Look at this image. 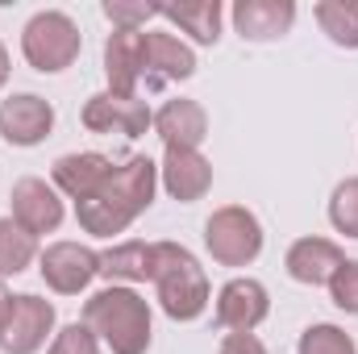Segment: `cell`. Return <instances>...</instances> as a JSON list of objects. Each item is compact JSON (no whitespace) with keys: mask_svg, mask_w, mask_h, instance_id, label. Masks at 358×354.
I'll return each mask as SVG.
<instances>
[{"mask_svg":"<svg viewBox=\"0 0 358 354\" xmlns=\"http://www.w3.org/2000/svg\"><path fill=\"white\" fill-rule=\"evenodd\" d=\"M155 192H159V163L146 159V155H129L125 163H113L108 179L88 200L76 204V221L92 238L125 234L155 204Z\"/></svg>","mask_w":358,"mask_h":354,"instance_id":"6da1fadb","label":"cell"},{"mask_svg":"<svg viewBox=\"0 0 358 354\" xmlns=\"http://www.w3.org/2000/svg\"><path fill=\"white\" fill-rule=\"evenodd\" d=\"M84 325L113 354H146L155 338V317L146 296L125 283H108L84 300Z\"/></svg>","mask_w":358,"mask_h":354,"instance_id":"7a4b0ae2","label":"cell"},{"mask_svg":"<svg viewBox=\"0 0 358 354\" xmlns=\"http://www.w3.org/2000/svg\"><path fill=\"white\" fill-rule=\"evenodd\" d=\"M150 283H155L159 309L171 321L204 317V309L213 300V288H208V275H204L200 259L179 242H155V279Z\"/></svg>","mask_w":358,"mask_h":354,"instance_id":"3957f363","label":"cell"},{"mask_svg":"<svg viewBox=\"0 0 358 354\" xmlns=\"http://www.w3.org/2000/svg\"><path fill=\"white\" fill-rule=\"evenodd\" d=\"M80 50H84V34H80L76 17L63 13V8H42V13H34V17L25 21V29H21V55H25V63H29L34 71H42V76L67 71V67L80 59Z\"/></svg>","mask_w":358,"mask_h":354,"instance_id":"277c9868","label":"cell"},{"mask_svg":"<svg viewBox=\"0 0 358 354\" xmlns=\"http://www.w3.org/2000/svg\"><path fill=\"white\" fill-rule=\"evenodd\" d=\"M204 246H208L213 263L250 267L263 255V221L246 204H221L204 221Z\"/></svg>","mask_w":358,"mask_h":354,"instance_id":"5b68a950","label":"cell"},{"mask_svg":"<svg viewBox=\"0 0 358 354\" xmlns=\"http://www.w3.org/2000/svg\"><path fill=\"white\" fill-rule=\"evenodd\" d=\"M38 271H42V279H46L50 292L80 296V292H88V283L100 275V250H92L84 242H50L38 255Z\"/></svg>","mask_w":358,"mask_h":354,"instance_id":"8992f818","label":"cell"},{"mask_svg":"<svg viewBox=\"0 0 358 354\" xmlns=\"http://www.w3.org/2000/svg\"><path fill=\"white\" fill-rule=\"evenodd\" d=\"M46 338H55V304L42 300V296H34V292L13 296L8 321L0 330V351L4 354H38L46 346Z\"/></svg>","mask_w":358,"mask_h":354,"instance_id":"52a82bcc","label":"cell"},{"mask_svg":"<svg viewBox=\"0 0 358 354\" xmlns=\"http://www.w3.org/2000/svg\"><path fill=\"white\" fill-rule=\"evenodd\" d=\"M80 121H84L88 134H125V138H142V134L155 125V108H150L142 96L125 100V96H113V92H96V96L84 100Z\"/></svg>","mask_w":358,"mask_h":354,"instance_id":"ba28073f","label":"cell"},{"mask_svg":"<svg viewBox=\"0 0 358 354\" xmlns=\"http://www.w3.org/2000/svg\"><path fill=\"white\" fill-rule=\"evenodd\" d=\"M55 134V104L38 92H13L0 100V138L8 146H42Z\"/></svg>","mask_w":358,"mask_h":354,"instance_id":"9c48e42d","label":"cell"},{"mask_svg":"<svg viewBox=\"0 0 358 354\" xmlns=\"http://www.w3.org/2000/svg\"><path fill=\"white\" fill-rule=\"evenodd\" d=\"M8 200H13V213H8V217H13L21 229H29L34 238L55 234V229L63 225V217H67L59 187H55V183H46V179H38V176L17 179Z\"/></svg>","mask_w":358,"mask_h":354,"instance_id":"30bf717a","label":"cell"},{"mask_svg":"<svg viewBox=\"0 0 358 354\" xmlns=\"http://www.w3.org/2000/svg\"><path fill=\"white\" fill-rule=\"evenodd\" d=\"M142 80L146 88H163V84H179L196 76V50L176 38L171 29H150L142 34Z\"/></svg>","mask_w":358,"mask_h":354,"instance_id":"8fae6325","label":"cell"},{"mask_svg":"<svg viewBox=\"0 0 358 354\" xmlns=\"http://www.w3.org/2000/svg\"><path fill=\"white\" fill-rule=\"evenodd\" d=\"M267 317H271V292L259 279L238 275V279H229L217 292V325L221 330H229V334H255Z\"/></svg>","mask_w":358,"mask_h":354,"instance_id":"7c38bea8","label":"cell"},{"mask_svg":"<svg viewBox=\"0 0 358 354\" xmlns=\"http://www.w3.org/2000/svg\"><path fill=\"white\" fill-rule=\"evenodd\" d=\"M159 183L167 187L171 200H179V204H196V200H204L208 187H213V163H208L200 150L171 146V150H163Z\"/></svg>","mask_w":358,"mask_h":354,"instance_id":"4fadbf2b","label":"cell"},{"mask_svg":"<svg viewBox=\"0 0 358 354\" xmlns=\"http://www.w3.org/2000/svg\"><path fill=\"white\" fill-rule=\"evenodd\" d=\"M150 129L163 138V150H171V146L200 150V142L208 138V113H204L200 100L176 96V100H163L155 108V125Z\"/></svg>","mask_w":358,"mask_h":354,"instance_id":"5bb4252c","label":"cell"},{"mask_svg":"<svg viewBox=\"0 0 358 354\" xmlns=\"http://www.w3.org/2000/svg\"><path fill=\"white\" fill-rule=\"evenodd\" d=\"M142 29H113L104 42V76L108 92L134 100L142 88Z\"/></svg>","mask_w":358,"mask_h":354,"instance_id":"9a60e30c","label":"cell"},{"mask_svg":"<svg viewBox=\"0 0 358 354\" xmlns=\"http://www.w3.org/2000/svg\"><path fill=\"white\" fill-rule=\"evenodd\" d=\"M346 263V255H342V246L338 242H329V238H296L292 246H287V255H283V267H287V275L296 279V283H308V288H329V279L338 275V267Z\"/></svg>","mask_w":358,"mask_h":354,"instance_id":"2e32d148","label":"cell"},{"mask_svg":"<svg viewBox=\"0 0 358 354\" xmlns=\"http://www.w3.org/2000/svg\"><path fill=\"white\" fill-rule=\"evenodd\" d=\"M229 17H234V29L246 42H275V38L292 34L296 0H238Z\"/></svg>","mask_w":358,"mask_h":354,"instance_id":"e0dca14e","label":"cell"},{"mask_svg":"<svg viewBox=\"0 0 358 354\" xmlns=\"http://www.w3.org/2000/svg\"><path fill=\"white\" fill-rule=\"evenodd\" d=\"M113 171V159L108 155H100V150H76V155H63V159H55V167H50V183L59 187V196H67V200H88L92 192L108 179Z\"/></svg>","mask_w":358,"mask_h":354,"instance_id":"ac0fdd59","label":"cell"},{"mask_svg":"<svg viewBox=\"0 0 358 354\" xmlns=\"http://www.w3.org/2000/svg\"><path fill=\"white\" fill-rule=\"evenodd\" d=\"M159 17L171 21L179 34H187L196 46H217V42H221V21H225L221 0H179V4H159Z\"/></svg>","mask_w":358,"mask_h":354,"instance_id":"d6986e66","label":"cell"},{"mask_svg":"<svg viewBox=\"0 0 358 354\" xmlns=\"http://www.w3.org/2000/svg\"><path fill=\"white\" fill-rule=\"evenodd\" d=\"M100 275L125 288L155 279V242H121V246L100 250Z\"/></svg>","mask_w":358,"mask_h":354,"instance_id":"ffe728a7","label":"cell"},{"mask_svg":"<svg viewBox=\"0 0 358 354\" xmlns=\"http://www.w3.org/2000/svg\"><path fill=\"white\" fill-rule=\"evenodd\" d=\"M313 17L334 46L358 50V0H317Z\"/></svg>","mask_w":358,"mask_h":354,"instance_id":"44dd1931","label":"cell"},{"mask_svg":"<svg viewBox=\"0 0 358 354\" xmlns=\"http://www.w3.org/2000/svg\"><path fill=\"white\" fill-rule=\"evenodd\" d=\"M38 255H42L38 238L29 229H21L13 217H0V279L4 275H21Z\"/></svg>","mask_w":358,"mask_h":354,"instance_id":"7402d4cb","label":"cell"},{"mask_svg":"<svg viewBox=\"0 0 358 354\" xmlns=\"http://www.w3.org/2000/svg\"><path fill=\"white\" fill-rule=\"evenodd\" d=\"M300 354H358L355 338L342 330V325H334V321H317V325H308L304 334H300Z\"/></svg>","mask_w":358,"mask_h":354,"instance_id":"603a6c76","label":"cell"},{"mask_svg":"<svg viewBox=\"0 0 358 354\" xmlns=\"http://www.w3.org/2000/svg\"><path fill=\"white\" fill-rule=\"evenodd\" d=\"M329 225L346 238H358V176L342 179L329 196Z\"/></svg>","mask_w":358,"mask_h":354,"instance_id":"cb8c5ba5","label":"cell"},{"mask_svg":"<svg viewBox=\"0 0 358 354\" xmlns=\"http://www.w3.org/2000/svg\"><path fill=\"white\" fill-rule=\"evenodd\" d=\"M104 17L113 21V29H142L146 21L159 17V4H146V0H104Z\"/></svg>","mask_w":358,"mask_h":354,"instance_id":"d4e9b609","label":"cell"},{"mask_svg":"<svg viewBox=\"0 0 358 354\" xmlns=\"http://www.w3.org/2000/svg\"><path fill=\"white\" fill-rule=\"evenodd\" d=\"M46 354H100V338L92 334L84 321H71V325H63L50 338V351Z\"/></svg>","mask_w":358,"mask_h":354,"instance_id":"484cf974","label":"cell"},{"mask_svg":"<svg viewBox=\"0 0 358 354\" xmlns=\"http://www.w3.org/2000/svg\"><path fill=\"white\" fill-rule=\"evenodd\" d=\"M329 300L342 313L358 317V259H346V263L338 267V275L329 279Z\"/></svg>","mask_w":358,"mask_h":354,"instance_id":"4316f807","label":"cell"},{"mask_svg":"<svg viewBox=\"0 0 358 354\" xmlns=\"http://www.w3.org/2000/svg\"><path fill=\"white\" fill-rule=\"evenodd\" d=\"M217 354H267V346H263V338H255V334H225Z\"/></svg>","mask_w":358,"mask_h":354,"instance_id":"83f0119b","label":"cell"},{"mask_svg":"<svg viewBox=\"0 0 358 354\" xmlns=\"http://www.w3.org/2000/svg\"><path fill=\"white\" fill-rule=\"evenodd\" d=\"M8 309H13V292H8L4 279H0V330H4V321H8Z\"/></svg>","mask_w":358,"mask_h":354,"instance_id":"f1b7e54d","label":"cell"},{"mask_svg":"<svg viewBox=\"0 0 358 354\" xmlns=\"http://www.w3.org/2000/svg\"><path fill=\"white\" fill-rule=\"evenodd\" d=\"M8 76H13V63H8V50H4V42H0V88L8 84Z\"/></svg>","mask_w":358,"mask_h":354,"instance_id":"f546056e","label":"cell"}]
</instances>
